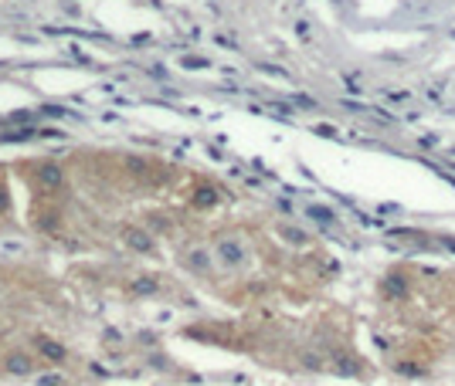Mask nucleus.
Listing matches in <instances>:
<instances>
[{
    "label": "nucleus",
    "mask_w": 455,
    "mask_h": 386,
    "mask_svg": "<svg viewBox=\"0 0 455 386\" xmlns=\"http://www.w3.org/2000/svg\"><path fill=\"white\" fill-rule=\"evenodd\" d=\"M41 180H44V183H58V180H61V170H58V166H44Z\"/></svg>",
    "instance_id": "nucleus-4"
},
{
    "label": "nucleus",
    "mask_w": 455,
    "mask_h": 386,
    "mask_svg": "<svg viewBox=\"0 0 455 386\" xmlns=\"http://www.w3.org/2000/svg\"><path fill=\"white\" fill-rule=\"evenodd\" d=\"M7 373H14V376H24V373H31V359H28L24 352H14V356L7 359Z\"/></svg>",
    "instance_id": "nucleus-1"
},
{
    "label": "nucleus",
    "mask_w": 455,
    "mask_h": 386,
    "mask_svg": "<svg viewBox=\"0 0 455 386\" xmlns=\"http://www.w3.org/2000/svg\"><path fill=\"white\" fill-rule=\"evenodd\" d=\"M123 237H126V244H129L133 251H150V247H153V241H150L143 231H126Z\"/></svg>",
    "instance_id": "nucleus-2"
},
{
    "label": "nucleus",
    "mask_w": 455,
    "mask_h": 386,
    "mask_svg": "<svg viewBox=\"0 0 455 386\" xmlns=\"http://www.w3.org/2000/svg\"><path fill=\"white\" fill-rule=\"evenodd\" d=\"M136 292H153V278H139L136 281Z\"/></svg>",
    "instance_id": "nucleus-5"
},
{
    "label": "nucleus",
    "mask_w": 455,
    "mask_h": 386,
    "mask_svg": "<svg viewBox=\"0 0 455 386\" xmlns=\"http://www.w3.org/2000/svg\"><path fill=\"white\" fill-rule=\"evenodd\" d=\"M41 349L48 352V359H51V363H61V359H65V349L58 346V343H51V339H41Z\"/></svg>",
    "instance_id": "nucleus-3"
}]
</instances>
